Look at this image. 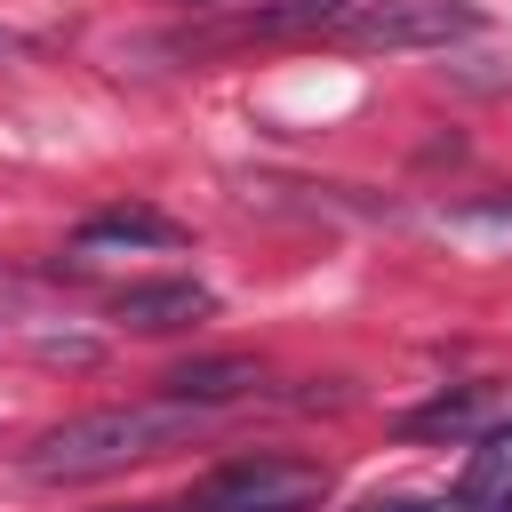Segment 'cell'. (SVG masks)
I'll return each instance as SVG.
<instances>
[{"label": "cell", "instance_id": "obj_1", "mask_svg": "<svg viewBox=\"0 0 512 512\" xmlns=\"http://www.w3.org/2000/svg\"><path fill=\"white\" fill-rule=\"evenodd\" d=\"M208 424V408H184V400H128V408H88V416H64L56 432H40L16 464L24 480L40 488H72V480H104V472H128L176 440H192Z\"/></svg>", "mask_w": 512, "mask_h": 512}, {"label": "cell", "instance_id": "obj_2", "mask_svg": "<svg viewBox=\"0 0 512 512\" xmlns=\"http://www.w3.org/2000/svg\"><path fill=\"white\" fill-rule=\"evenodd\" d=\"M488 16L472 0H344L320 40L336 48H360V56H392V48H448V40H472Z\"/></svg>", "mask_w": 512, "mask_h": 512}, {"label": "cell", "instance_id": "obj_3", "mask_svg": "<svg viewBox=\"0 0 512 512\" xmlns=\"http://www.w3.org/2000/svg\"><path fill=\"white\" fill-rule=\"evenodd\" d=\"M320 496H328V472L304 456H232L192 488L200 512H312Z\"/></svg>", "mask_w": 512, "mask_h": 512}, {"label": "cell", "instance_id": "obj_4", "mask_svg": "<svg viewBox=\"0 0 512 512\" xmlns=\"http://www.w3.org/2000/svg\"><path fill=\"white\" fill-rule=\"evenodd\" d=\"M208 312H216V296L200 280H136V288L112 296V320L136 328V336H168V328H192Z\"/></svg>", "mask_w": 512, "mask_h": 512}, {"label": "cell", "instance_id": "obj_5", "mask_svg": "<svg viewBox=\"0 0 512 512\" xmlns=\"http://www.w3.org/2000/svg\"><path fill=\"white\" fill-rule=\"evenodd\" d=\"M256 384H264V368L248 352H208V360H184V368L160 376V392L184 400V408H224V400H248Z\"/></svg>", "mask_w": 512, "mask_h": 512}, {"label": "cell", "instance_id": "obj_6", "mask_svg": "<svg viewBox=\"0 0 512 512\" xmlns=\"http://www.w3.org/2000/svg\"><path fill=\"white\" fill-rule=\"evenodd\" d=\"M80 256H104V248H184V224H168L160 208H104L72 232Z\"/></svg>", "mask_w": 512, "mask_h": 512}, {"label": "cell", "instance_id": "obj_7", "mask_svg": "<svg viewBox=\"0 0 512 512\" xmlns=\"http://www.w3.org/2000/svg\"><path fill=\"white\" fill-rule=\"evenodd\" d=\"M456 496H464V504H488V512L512 496V424H496V432L472 440V464H464Z\"/></svg>", "mask_w": 512, "mask_h": 512}, {"label": "cell", "instance_id": "obj_8", "mask_svg": "<svg viewBox=\"0 0 512 512\" xmlns=\"http://www.w3.org/2000/svg\"><path fill=\"white\" fill-rule=\"evenodd\" d=\"M472 424H480V392L464 384V392H440V400H424V408H416L400 432H408V440H456V432H472Z\"/></svg>", "mask_w": 512, "mask_h": 512}, {"label": "cell", "instance_id": "obj_9", "mask_svg": "<svg viewBox=\"0 0 512 512\" xmlns=\"http://www.w3.org/2000/svg\"><path fill=\"white\" fill-rule=\"evenodd\" d=\"M344 0H256L248 8V32H320Z\"/></svg>", "mask_w": 512, "mask_h": 512}, {"label": "cell", "instance_id": "obj_10", "mask_svg": "<svg viewBox=\"0 0 512 512\" xmlns=\"http://www.w3.org/2000/svg\"><path fill=\"white\" fill-rule=\"evenodd\" d=\"M456 224H472V232H512V192H488V200H464V208H456Z\"/></svg>", "mask_w": 512, "mask_h": 512}, {"label": "cell", "instance_id": "obj_11", "mask_svg": "<svg viewBox=\"0 0 512 512\" xmlns=\"http://www.w3.org/2000/svg\"><path fill=\"white\" fill-rule=\"evenodd\" d=\"M360 512H432V504H416V496H376V504H360Z\"/></svg>", "mask_w": 512, "mask_h": 512}, {"label": "cell", "instance_id": "obj_12", "mask_svg": "<svg viewBox=\"0 0 512 512\" xmlns=\"http://www.w3.org/2000/svg\"><path fill=\"white\" fill-rule=\"evenodd\" d=\"M104 512H200V504H104Z\"/></svg>", "mask_w": 512, "mask_h": 512}, {"label": "cell", "instance_id": "obj_13", "mask_svg": "<svg viewBox=\"0 0 512 512\" xmlns=\"http://www.w3.org/2000/svg\"><path fill=\"white\" fill-rule=\"evenodd\" d=\"M8 56H24V40H16L8 24H0V64H8Z\"/></svg>", "mask_w": 512, "mask_h": 512}, {"label": "cell", "instance_id": "obj_14", "mask_svg": "<svg viewBox=\"0 0 512 512\" xmlns=\"http://www.w3.org/2000/svg\"><path fill=\"white\" fill-rule=\"evenodd\" d=\"M184 8H216V0H184Z\"/></svg>", "mask_w": 512, "mask_h": 512}, {"label": "cell", "instance_id": "obj_15", "mask_svg": "<svg viewBox=\"0 0 512 512\" xmlns=\"http://www.w3.org/2000/svg\"><path fill=\"white\" fill-rule=\"evenodd\" d=\"M496 512H512V496H504V504H496Z\"/></svg>", "mask_w": 512, "mask_h": 512}]
</instances>
